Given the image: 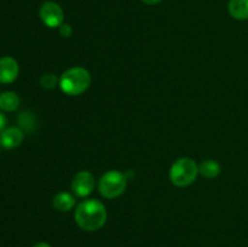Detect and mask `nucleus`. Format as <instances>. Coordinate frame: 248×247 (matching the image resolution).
<instances>
[{
    "label": "nucleus",
    "mask_w": 248,
    "mask_h": 247,
    "mask_svg": "<svg viewBox=\"0 0 248 247\" xmlns=\"http://www.w3.org/2000/svg\"><path fill=\"white\" fill-rule=\"evenodd\" d=\"M74 217L75 222L81 229L94 232L106 224V206L97 200H86L78 206Z\"/></svg>",
    "instance_id": "nucleus-1"
},
{
    "label": "nucleus",
    "mask_w": 248,
    "mask_h": 247,
    "mask_svg": "<svg viewBox=\"0 0 248 247\" xmlns=\"http://www.w3.org/2000/svg\"><path fill=\"white\" fill-rule=\"evenodd\" d=\"M91 85V75L89 70L81 67H74L65 70L60 79V86L64 93L78 96L86 91Z\"/></svg>",
    "instance_id": "nucleus-2"
},
{
    "label": "nucleus",
    "mask_w": 248,
    "mask_h": 247,
    "mask_svg": "<svg viewBox=\"0 0 248 247\" xmlns=\"http://www.w3.org/2000/svg\"><path fill=\"white\" fill-rule=\"evenodd\" d=\"M199 166L189 157L178 159L170 170V179L177 186H188L195 181Z\"/></svg>",
    "instance_id": "nucleus-3"
},
{
    "label": "nucleus",
    "mask_w": 248,
    "mask_h": 247,
    "mask_svg": "<svg viewBox=\"0 0 248 247\" xmlns=\"http://www.w3.org/2000/svg\"><path fill=\"white\" fill-rule=\"evenodd\" d=\"M98 189L104 198H118L126 189V177L120 171H108L99 179Z\"/></svg>",
    "instance_id": "nucleus-4"
},
{
    "label": "nucleus",
    "mask_w": 248,
    "mask_h": 247,
    "mask_svg": "<svg viewBox=\"0 0 248 247\" xmlns=\"http://www.w3.org/2000/svg\"><path fill=\"white\" fill-rule=\"evenodd\" d=\"M39 16L44 24L50 28L61 27L63 23V18H64L63 10L61 9L60 5L53 1L44 2L39 10Z\"/></svg>",
    "instance_id": "nucleus-5"
},
{
    "label": "nucleus",
    "mask_w": 248,
    "mask_h": 247,
    "mask_svg": "<svg viewBox=\"0 0 248 247\" xmlns=\"http://www.w3.org/2000/svg\"><path fill=\"white\" fill-rule=\"evenodd\" d=\"M94 188V178L90 172L81 171L74 177L72 182V189L78 196L85 198L90 195Z\"/></svg>",
    "instance_id": "nucleus-6"
},
{
    "label": "nucleus",
    "mask_w": 248,
    "mask_h": 247,
    "mask_svg": "<svg viewBox=\"0 0 248 247\" xmlns=\"http://www.w3.org/2000/svg\"><path fill=\"white\" fill-rule=\"evenodd\" d=\"M18 63L12 57L0 58V82L11 84L18 77Z\"/></svg>",
    "instance_id": "nucleus-7"
},
{
    "label": "nucleus",
    "mask_w": 248,
    "mask_h": 247,
    "mask_svg": "<svg viewBox=\"0 0 248 247\" xmlns=\"http://www.w3.org/2000/svg\"><path fill=\"white\" fill-rule=\"evenodd\" d=\"M23 131L18 127H9L5 128L0 133V144L6 149H12L16 148L23 142Z\"/></svg>",
    "instance_id": "nucleus-8"
},
{
    "label": "nucleus",
    "mask_w": 248,
    "mask_h": 247,
    "mask_svg": "<svg viewBox=\"0 0 248 247\" xmlns=\"http://www.w3.org/2000/svg\"><path fill=\"white\" fill-rule=\"evenodd\" d=\"M228 10L235 19H248V0H230Z\"/></svg>",
    "instance_id": "nucleus-9"
},
{
    "label": "nucleus",
    "mask_w": 248,
    "mask_h": 247,
    "mask_svg": "<svg viewBox=\"0 0 248 247\" xmlns=\"http://www.w3.org/2000/svg\"><path fill=\"white\" fill-rule=\"evenodd\" d=\"M75 206V199L67 191H61L53 198V207L61 212H68Z\"/></svg>",
    "instance_id": "nucleus-10"
},
{
    "label": "nucleus",
    "mask_w": 248,
    "mask_h": 247,
    "mask_svg": "<svg viewBox=\"0 0 248 247\" xmlns=\"http://www.w3.org/2000/svg\"><path fill=\"white\" fill-rule=\"evenodd\" d=\"M19 97L15 92L7 91L0 94V109L4 111H14L19 107Z\"/></svg>",
    "instance_id": "nucleus-11"
},
{
    "label": "nucleus",
    "mask_w": 248,
    "mask_h": 247,
    "mask_svg": "<svg viewBox=\"0 0 248 247\" xmlns=\"http://www.w3.org/2000/svg\"><path fill=\"white\" fill-rule=\"evenodd\" d=\"M220 165L216 160H206L199 166V173L202 174L205 178H215L219 174Z\"/></svg>",
    "instance_id": "nucleus-12"
},
{
    "label": "nucleus",
    "mask_w": 248,
    "mask_h": 247,
    "mask_svg": "<svg viewBox=\"0 0 248 247\" xmlns=\"http://www.w3.org/2000/svg\"><path fill=\"white\" fill-rule=\"evenodd\" d=\"M58 79L55 74L52 73H47V74H44L43 77H40V85L44 87V89H55L56 85H57Z\"/></svg>",
    "instance_id": "nucleus-13"
},
{
    "label": "nucleus",
    "mask_w": 248,
    "mask_h": 247,
    "mask_svg": "<svg viewBox=\"0 0 248 247\" xmlns=\"http://www.w3.org/2000/svg\"><path fill=\"white\" fill-rule=\"evenodd\" d=\"M18 121L19 124H21L22 127L26 128V130H33L34 124H35L33 115H31L29 113H22L21 116H19Z\"/></svg>",
    "instance_id": "nucleus-14"
},
{
    "label": "nucleus",
    "mask_w": 248,
    "mask_h": 247,
    "mask_svg": "<svg viewBox=\"0 0 248 247\" xmlns=\"http://www.w3.org/2000/svg\"><path fill=\"white\" fill-rule=\"evenodd\" d=\"M60 33L61 35L64 36V38H68V36L72 35V27L69 24H62L60 27Z\"/></svg>",
    "instance_id": "nucleus-15"
},
{
    "label": "nucleus",
    "mask_w": 248,
    "mask_h": 247,
    "mask_svg": "<svg viewBox=\"0 0 248 247\" xmlns=\"http://www.w3.org/2000/svg\"><path fill=\"white\" fill-rule=\"evenodd\" d=\"M5 126H6V118H5L4 114L0 111V133L5 130Z\"/></svg>",
    "instance_id": "nucleus-16"
},
{
    "label": "nucleus",
    "mask_w": 248,
    "mask_h": 247,
    "mask_svg": "<svg viewBox=\"0 0 248 247\" xmlns=\"http://www.w3.org/2000/svg\"><path fill=\"white\" fill-rule=\"evenodd\" d=\"M143 2H145V4H149V5H153V4H157V2L162 1V0H142Z\"/></svg>",
    "instance_id": "nucleus-17"
},
{
    "label": "nucleus",
    "mask_w": 248,
    "mask_h": 247,
    "mask_svg": "<svg viewBox=\"0 0 248 247\" xmlns=\"http://www.w3.org/2000/svg\"><path fill=\"white\" fill-rule=\"evenodd\" d=\"M33 247H51V245H48L47 242H39V244L34 245Z\"/></svg>",
    "instance_id": "nucleus-18"
}]
</instances>
